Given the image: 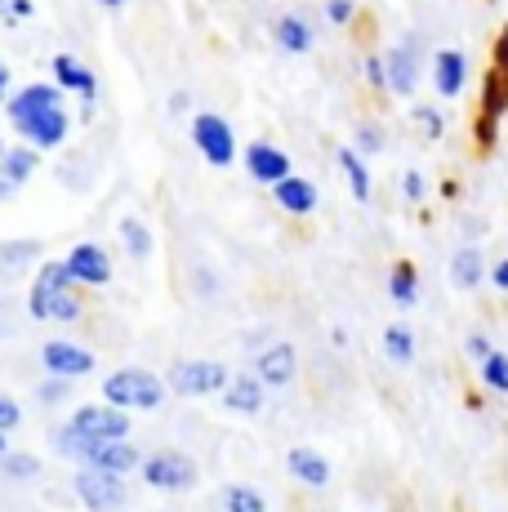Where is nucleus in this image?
Returning <instances> with one entry per match:
<instances>
[{
    "mask_svg": "<svg viewBox=\"0 0 508 512\" xmlns=\"http://www.w3.org/2000/svg\"><path fill=\"white\" fill-rule=\"evenodd\" d=\"M0 468H5L9 481H36L41 477V459L27 455V450H5V455H0Z\"/></svg>",
    "mask_w": 508,
    "mask_h": 512,
    "instance_id": "a878e982",
    "label": "nucleus"
},
{
    "mask_svg": "<svg viewBox=\"0 0 508 512\" xmlns=\"http://www.w3.org/2000/svg\"><path fill=\"white\" fill-rule=\"evenodd\" d=\"M464 352H468L473 361H486V357H491V343H486V334H468V339H464Z\"/></svg>",
    "mask_w": 508,
    "mask_h": 512,
    "instance_id": "ea45409f",
    "label": "nucleus"
},
{
    "mask_svg": "<svg viewBox=\"0 0 508 512\" xmlns=\"http://www.w3.org/2000/svg\"><path fill=\"white\" fill-rule=\"evenodd\" d=\"M366 81L375 85V90H388V72H384V58H366Z\"/></svg>",
    "mask_w": 508,
    "mask_h": 512,
    "instance_id": "58836bf2",
    "label": "nucleus"
},
{
    "mask_svg": "<svg viewBox=\"0 0 508 512\" xmlns=\"http://www.w3.org/2000/svg\"><path fill=\"white\" fill-rule=\"evenodd\" d=\"M67 423H72L81 437H90V441L130 437V415H125L121 406H112V401H103V406H76V415Z\"/></svg>",
    "mask_w": 508,
    "mask_h": 512,
    "instance_id": "6e6552de",
    "label": "nucleus"
},
{
    "mask_svg": "<svg viewBox=\"0 0 508 512\" xmlns=\"http://www.w3.org/2000/svg\"><path fill=\"white\" fill-rule=\"evenodd\" d=\"M223 406H228L232 415H259L263 410V379L259 374L228 379V388H223Z\"/></svg>",
    "mask_w": 508,
    "mask_h": 512,
    "instance_id": "a211bd4d",
    "label": "nucleus"
},
{
    "mask_svg": "<svg viewBox=\"0 0 508 512\" xmlns=\"http://www.w3.org/2000/svg\"><path fill=\"white\" fill-rule=\"evenodd\" d=\"M165 379H156L152 370H139V366H125V370H112L103 379V401L121 410H161L165 401Z\"/></svg>",
    "mask_w": 508,
    "mask_h": 512,
    "instance_id": "7ed1b4c3",
    "label": "nucleus"
},
{
    "mask_svg": "<svg viewBox=\"0 0 508 512\" xmlns=\"http://www.w3.org/2000/svg\"><path fill=\"white\" fill-rule=\"evenodd\" d=\"M402 192H406V201H410V205H419V201H424V196H428L424 174H419V170H410L406 179H402Z\"/></svg>",
    "mask_w": 508,
    "mask_h": 512,
    "instance_id": "4c0bfd02",
    "label": "nucleus"
},
{
    "mask_svg": "<svg viewBox=\"0 0 508 512\" xmlns=\"http://www.w3.org/2000/svg\"><path fill=\"white\" fill-rule=\"evenodd\" d=\"M353 147H357L361 156H375V152H384V130H379V125H357Z\"/></svg>",
    "mask_w": 508,
    "mask_h": 512,
    "instance_id": "2f4dec72",
    "label": "nucleus"
},
{
    "mask_svg": "<svg viewBox=\"0 0 508 512\" xmlns=\"http://www.w3.org/2000/svg\"><path fill=\"white\" fill-rule=\"evenodd\" d=\"M473 139H477L482 152H491L495 139H500V121H491V116H477V121H473Z\"/></svg>",
    "mask_w": 508,
    "mask_h": 512,
    "instance_id": "473e14b6",
    "label": "nucleus"
},
{
    "mask_svg": "<svg viewBox=\"0 0 508 512\" xmlns=\"http://www.w3.org/2000/svg\"><path fill=\"white\" fill-rule=\"evenodd\" d=\"M36 165H41V147L23 143V147H9L5 152V170H0V179L9 183H27L36 174Z\"/></svg>",
    "mask_w": 508,
    "mask_h": 512,
    "instance_id": "b1692460",
    "label": "nucleus"
},
{
    "mask_svg": "<svg viewBox=\"0 0 508 512\" xmlns=\"http://www.w3.org/2000/svg\"><path fill=\"white\" fill-rule=\"evenodd\" d=\"M384 352H388V361H397V366H410V361H415V334H410L406 326H388L384 330Z\"/></svg>",
    "mask_w": 508,
    "mask_h": 512,
    "instance_id": "bb28decb",
    "label": "nucleus"
},
{
    "mask_svg": "<svg viewBox=\"0 0 508 512\" xmlns=\"http://www.w3.org/2000/svg\"><path fill=\"white\" fill-rule=\"evenodd\" d=\"M5 112H9V125H14L18 134H23V143L41 147V152H50V147H63L67 134H72V116L63 112V90L45 81L27 85V90H14L5 98Z\"/></svg>",
    "mask_w": 508,
    "mask_h": 512,
    "instance_id": "f257e3e1",
    "label": "nucleus"
},
{
    "mask_svg": "<svg viewBox=\"0 0 508 512\" xmlns=\"http://www.w3.org/2000/svg\"><path fill=\"white\" fill-rule=\"evenodd\" d=\"M272 36H277V49H281V54H308L312 41H317L304 14H286V18H277Z\"/></svg>",
    "mask_w": 508,
    "mask_h": 512,
    "instance_id": "aec40b11",
    "label": "nucleus"
},
{
    "mask_svg": "<svg viewBox=\"0 0 508 512\" xmlns=\"http://www.w3.org/2000/svg\"><path fill=\"white\" fill-rule=\"evenodd\" d=\"M482 383L491 392H504V397H508V357H504V352H491V357L482 361Z\"/></svg>",
    "mask_w": 508,
    "mask_h": 512,
    "instance_id": "7c9ffc66",
    "label": "nucleus"
},
{
    "mask_svg": "<svg viewBox=\"0 0 508 512\" xmlns=\"http://www.w3.org/2000/svg\"><path fill=\"white\" fill-rule=\"evenodd\" d=\"M388 294H393L397 308H415L419 303V272L415 263H393V272H388Z\"/></svg>",
    "mask_w": 508,
    "mask_h": 512,
    "instance_id": "5701e85b",
    "label": "nucleus"
},
{
    "mask_svg": "<svg viewBox=\"0 0 508 512\" xmlns=\"http://www.w3.org/2000/svg\"><path fill=\"white\" fill-rule=\"evenodd\" d=\"M468 81V58L459 54V49H442V54H433V85L442 98H455L464 90Z\"/></svg>",
    "mask_w": 508,
    "mask_h": 512,
    "instance_id": "dca6fc26",
    "label": "nucleus"
},
{
    "mask_svg": "<svg viewBox=\"0 0 508 512\" xmlns=\"http://www.w3.org/2000/svg\"><path fill=\"white\" fill-rule=\"evenodd\" d=\"M63 263H67V272H72V281H81V285H107L112 281V259H107V250L94 245V241L72 245V254H67Z\"/></svg>",
    "mask_w": 508,
    "mask_h": 512,
    "instance_id": "9d476101",
    "label": "nucleus"
},
{
    "mask_svg": "<svg viewBox=\"0 0 508 512\" xmlns=\"http://www.w3.org/2000/svg\"><path fill=\"white\" fill-rule=\"evenodd\" d=\"M139 472L161 495H183V490L197 486V464L188 455H179V450H156V455H148L139 464Z\"/></svg>",
    "mask_w": 508,
    "mask_h": 512,
    "instance_id": "39448f33",
    "label": "nucleus"
},
{
    "mask_svg": "<svg viewBox=\"0 0 508 512\" xmlns=\"http://www.w3.org/2000/svg\"><path fill=\"white\" fill-rule=\"evenodd\" d=\"M41 259V241H0V263L5 268H27Z\"/></svg>",
    "mask_w": 508,
    "mask_h": 512,
    "instance_id": "c85d7f7f",
    "label": "nucleus"
},
{
    "mask_svg": "<svg viewBox=\"0 0 508 512\" xmlns=\"http://www.w3.org/2000/svg\"><path fill=\"white\" fill-rule=\"evenodd\" d=\"M442 196H446V201H455V196H459V187H455V179H446V183H442Z\"/></svg>",
    "mask_w": 508,
    "mask_h": 512,
    "instance_id": "49530a36",
    "label": "nucleus"
},
{
    "mask_svg": "<svg viewBox=\"0 0 508 512\" xmlns=\"http://www.w3.org/2000/svg\"><path fill=\"white\" fill-rule=\"evenodd\" d=\"M81 459L90 468H103V472H130V468H139L143 464V455L130 446L125 437H116V441H85V450H81Z\"/></svg>",
    "mask_w": 508,
    "mask_h": 512,
    "instance_id": "9b49d317",
    "label": "nucleus"
},
{
    "mask_svg": "<svg viewBox=\"0 0 508 512\" xmlns=\"http://www.w3.org/2000/svg\"><path fill=\"white\" fill-rule=\"evenodd\" d=\"M41 366L50 374H63V379H85V374H94V352L72 339H50L41 348Z\"/></svg>",
    "mask_w": 508,
    "mask_h": 512,
    "instance_id": "1a4fd4ad",
    "label": "nucleus"
},
{
    "mask_svg": "<svg viewBox=\"0 0 508 512\" xmlns=\"http://www.w3.org/2000/svg\"><path fill=\"white\" fill-rule=\"evenodd\" d=\"M272 196H277V205L286 214H312L317 210V183H308V179H299V174H286L281 183H272Z\"/></svg>",
    "mask_w": 508,
    "mask_h": 512,
    "instance_id": "2eb2a0df",
    "label": "nucleus"
},
{
    "mask_svg": "<svg viewBox=\"0 0 508 512\" xmlns=\"http://www.w3.org/2000/svg\"><path fill=\"white\" fill-rule=\"evenodd\" d=\"M339 170L348 174V187H353L357 201H366L370 196V174H366V161H361L357 147H339Z\"/></svg>",
    "mask_w": 508,
    "mask_h": 512,
    "instance_id": "393cba45",
    "label": "nucleus"
},
{
    "mask_svg": "<svg viewBox=\"0 0 508 512\" xmlns=\"http://www.w3.org/2000/svg\"><path fill=\"white\" fill-rule=\"evenodd\" d=\"M353 14H357L353 0H326V18L335 27H348V23H353Z\"/></svg>",
    "mask_w": 508,
    "mask_h": 512,
    "instance_id": "72a5a7b5",
    "label": "nucleus"
},
{
    "mask_svg": "<svg viewBox=\"0 0 508 512\" xmlns=\"http://www.w3.org/2000/svg\"><path fill=\"white\" fill-rule=\"evenodd\" d=\"M54 81H58V90H76L85 103H94V94H99L94 72L85 63H76L72 54H54Z\"/></svg>",
    "mask_w": 508,
    "mask_h": 512,
    "instance_id": "f3484780",
    "label": "nucleus"
},
{
    "mask_svg": "<svg viewBox=\"0 0 508 512\" xmlns=\"http://www.w3.org/2000/svg\"><path fill=\"white\" fill-rule=\"evenodd\" d=\"M165 388L174 397H210V392L228 388V370L219 361H174L165 374Z\"/></svg>",
    "mask_w": 508,
    "mask_h": 512,
    "instance_id": "423d86ee",
    "label": "nucleus"
},
{
    "mask_svg": "<svg viewBox=\"0 0 508 512\" xmlns=\"http://www.w3.org/2000/svg\"><path fill=\"white\" fill-rule=\"evenodd\" d=\"M246 170H250V179L254 183H281L286 174H295L290 170V156L281 152V147H272V143H250V152H246Z\"/></svg>",
    "mask_w": 508,
    "mask_h": 512,
    "instance_id": "ddd939ff",
    "label": "nucleus"
},
{
    "mask_svg": "<svg viewBox=\"0 0 508 512\" xmlns=\"http://www.w3.org/2000/svg\"><path fill=\"white\" fill-rule=\"evenodd\" d=\"M5 98H9V67L0 63V103H5Z\"/></svg>",
    "mask_w": 508,
    "mask_h": 512,
    "instance_id": "c03bdc74",
    "label": "nucleus"
},
{
    "mask_svg": "<svg viewBox=\"0 0 508 512\" xmlns=\"http://www.w3.org/2000/svg\"><path fill=\"white\" fill-rule=\"evenodd\" d=\"M67 383H72V379L54 374L50 383H41V388H36V401H63V397H67Z\"/></svg>",
    "mask_w": 508,
    "mask_h": 512,
    "instance_id": "e433bc0d",
    "label": "nucleus"
},
{
    "mask_svg": "<svg viewBox=\"0 0 508 512\" xmlns=\"http://www.w3.org/2000/svg\"><path fill=\"white\" fill-rule=\"evenodd\" d=\"M0 5H5V0H0Z\"/></svg>",
    "mask_w": 508,
    "mask_h": 512,
    "instance_id": "8fccbe9b",
    "label": "nucleus"
},
{
    "mask_svg": "<svg viewBox=\"0 0 508 512\" xmlns=\"http://www.w3.org/2000/svg\"><path fill=\"white\" fill-rule=\"evenodd\" d=\"M103 9H121V5H130V0H99Z\"/></svg>",
    "mask_w": 508,
    "mask_h": 512,
    "instance_id": "de8ad7c7",
    "label": "nucleus"
},
{
    "mask_svg": "<svg viewBox=\"0 0 508 512\" xmlns=\"http://www.w3.org/2000/svg\"><path fill=\"white\" fill-rule=\"evenodd\" d=\"M486 277L495 281V290H508V259L495 263V268H486Z\"/></svg>",
    "mask_w": 508,
    "mask_h": 512,
    "instance_id": "79ce46f5",
    "label": "nucleus"
},
{
    "mask_svg": "<svg viewBox=\"0 0 508 512\" xmlns=\"http://www.w3.org/2000/svg\"><path fill=\"white\" fill-rule=\"evenodd\" d=\"M486 277V259L477 245H464V250H455L451 259V285L455 290H473V285H482Z\"/></svg>",
    "mask_w": 508,
    "mask_h": 512,
    "instance_id": "412c9836",
    "label": "nucleus"
},
{
    "mask_svg": "<svg viewBox=\"0 0 508 512\" xmlns=\"http://www.w3.org/2000/svg\"><path fill=\"white\" fill-rule=\"evenodd\" d=\"M192 143H197V152L214 165V170H228V165L237 161V139H232V125L223 121V116H214V112H201L197 121H192Z\"/></svg>",
    "mask_w": 508,
    "mask_h": 512,
    "instance_id": "0eeeda50",
    "label": "nucleus"
},
{
    "mask_svg": "<svg viewBox=\"0 0 508 512\" xmlns=\"http://www.w3.org/2000/svg\"><path fill=\"white\" fill-rule=\"evenodd\" d=\"M121 241L130 250V259H148L152 254V232L143 219H121Z\"/></svg>",
    "mask_w": 508,
    "mask_h": 512,
    "instance_id": "cd10ccee",
    "label": "nucleus"
},
{
    "mask_svg": "<svg viewBox=\"0 0 508 512\" xmlns=\"http://www.w3.org/2000/svg\"><path fill=\"white\" fill-rule=\"evenodd\" d=\"M18 192V183H9V179H0V201H9V196Z\"/></svg>",
    "mask_w": 508,
    "mask_h": 512,
    "instance_id": "a18cd8bd",
    "label": "nucleus"
},
{
    "mask_svg": "<svg viewBox=\"0 0 508 512\" xmlns=\"http://www.w3.org/2000/svg\"><path fill=\"white\" fill-rule=\"evenodd\" d=\"M27 312H32L36 321H76L81 317V299L72 294V272H67V263H45L32 294H27Z\"/></svg>",
    "mask_w": 508,
    "mask_h": 512,
    "instance_id": "f03ea898",
    "label": "nucleus"
},
{
    "mask_svg": "<svg viewBox=\"0 0 508 512\" xmlns=\"http://www.w3.org/2000/svg\"><path fill=\"white\" fill-rule=\"evenodd\" d=\"M76 499H81L90 512H121L125 504H130V490H125L121 472H103V468H90L85 464L81 472H76Z\"/></svg>",
    "mask_w": 508,
    "mask_h": 512,
    "instance_id": "20e7f679",
    "label": "nucleus"
},
{
    "mask_svg": "<svg viewBox=\"0 0 508 512\" xmlns=\"http://www.w3.org/2000/svg\"><path fill=\"white\" fill-rule=\"evenodd\" d=\"M286 468H290V477L295 481H304V486L312 490H321L330 481V464H326V455H317L312 446H295L286 455Z\"/></svg>",
    "mask_w": 508,
    "mask_h": 512,
    "instance_id": "6ab92c4d",
    "label": "nucleus"
},
{
    "mask_svg": "<svg viewBox=\"0 0 508 512\" xmlns=\"http://www.w3.org/2000/svg\"><path fill=\"white\" fill-rule=\"evenodd\" d=\"M508 112V72L504 67H491L482 81V112L477 116H491V121H500Z\"/></svg>",
    "mask_w": 508,
    "mask_h": 512,
    "instance_id": "4be33fe9",
    "label": "nucleus"
},
{
    "mask_svg": "<svg viewBox=\"0 0 508 512\" xmlns=\"http://www.w3.org/2000/svg\"><path fill=\"white\" fill-rule=\"evenodd\" d=\"M495 67H504V72H508V27L495 36Z\"/></svg>",
    "mask_w": 508,
    "mask_h": 512,
    "instance_id": "a19ab883",
    "label": "nucleus"
},
{
    "mask_svg": "<svg viewBox=\"0 0 508 512\" xmlns=\"http://www.w3.org/2000/svg\"><path fill=\"white\" fill-rule=\"evenodd\" d=\"M23 423V410H18L14 397H0V432H14Z\"/></svg>",
    "mask_w": 508,
    "mask_h": 512,
    "instance_id": "c9c22d12",
    "label": "nucleus"
},
{
    "mask_svg": "<svg viewBox=\"0 0 508 512\" xmlns=\"http://www.w3.org/2000/svg\"><path fill=\"white\" fill-rule=\"evenodd\" d=\"M5 450H9V441H5V432H0V455H5Z\"/></svg>",
    "mask_w": 508,
    "mask_h": 512,
    "instance_id": "09e8293b",
    "label": "nucleus"
},
{
    "mask_svg": "<svg viewBox=\"0 0 508 512\" xmlns=\"http://www.w3.org/2000/svg\"><path fill=\"white\" fill-rule=\"evenodd\" d=\"M384 72H388V90H393V94H415V85H419V54H415V36H410V41H402L397 49H388Z\"/></svg>",
    "mask_w": 508,
    "mask_h": 512,
    "instance_id": "f8f14e48",
    "label": "nucleus"
},
{
    "mask_svg": "<svg viewBox=\"0 0 508 512\" xmlns=\"http://www.w3.org/2000/svg\"><path fill=\"white\" fill-rule=\"evenodd\" d=\"M9 14L27 18V14H32V0H9Z\"/></svg>",
    "mask_w": 508,
    "mask_h": 512,
    "instance_id": "37998d69",
    "label": "nucleus"
},
{
    "mask_svg": "<svg viewBox=\"0 0 508 512\" xmlns=\"http://www.w3.org/2000/svg\"><path fill=\"white\" fill-rule=\"evenodd\" d=\"M415 121H419V130H424V134H428V139H442L446 121H442V116H437V112H433V107H419V112H415Z\"/></svg>",
    "mask_w": 508,
    "mask_h": 512,
    "instance_id": "f704fd0d",
    "label": "nucleus"
},
{
    "mask_svg": "<svg viewBox=\"0 0 508 512\" xmlns=\"http://www.w3.org/2000/svg\"><path fill=\"white\" fill-rule=\"evenodd\" d=\"M295 370H299V357H295L290 343H272V348H263V357H259L263 388H286V383L295 379Z\"/></svg>",
    "mask_w": 508,
    "mask_h": 512,
    "instance_id": "4468645a",
    "label": "nucleus"
},
{
    "mask_svg": "<svg viewBox=\"0 0 508 512\" xmlns=\"http://www.w3.org/2000/svg\"><path fill=\"white\" fill-rule=\"evenodd\" d=\"M223 508H228V512H268V504H263V495L254 486H228Z\"/></svg>",
    "mask_w": 508,
    "mask_h": 512,
    "instance_id": "c756f323",
    "label": "nucleus"
}]
</instances>
